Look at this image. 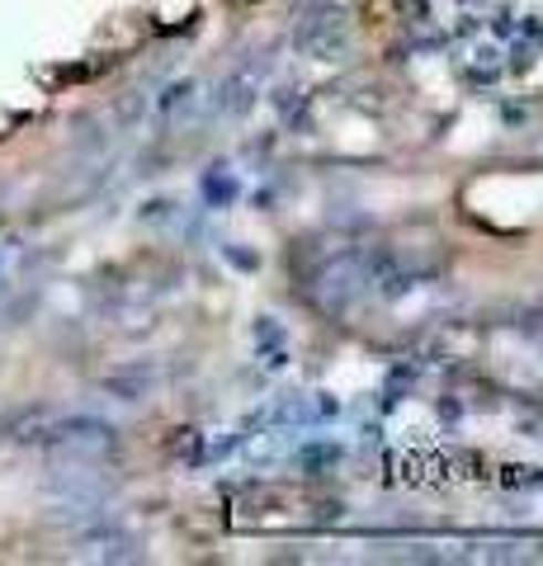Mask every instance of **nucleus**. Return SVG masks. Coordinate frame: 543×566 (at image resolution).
<instances>
[]
</instances>
